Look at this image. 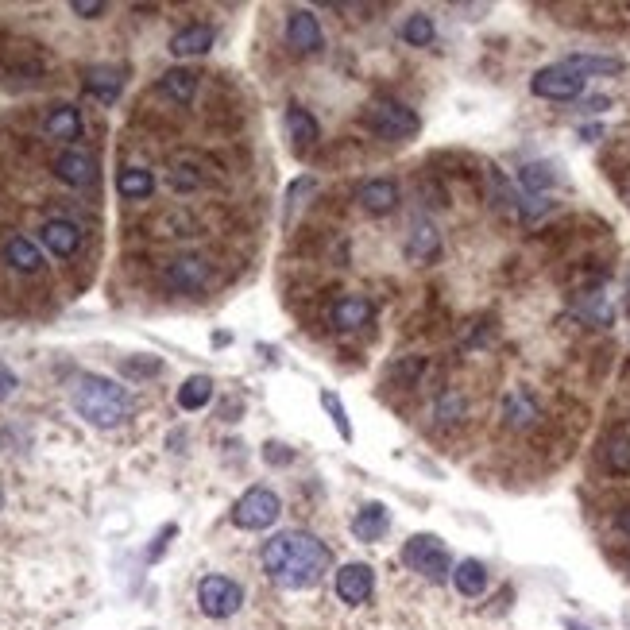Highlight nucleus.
<instances>
[{"label": "nucleus", "instance_id": "obj_1", "mask_svg": "<svg viewBox=\"0 0 630 630\" xmlns=\"http://www.w3.org/2000/svg\"><path fill=\"white\" fill-rule=\"evenodd\" d=\"M263 569L283 588H310L329 573V549L306 530H283L263 545Z\"/></svg>", "mask_w": 630, "mask_h": 630}, {"label": "nucleus", "instance_id": "obj_2", "mask_svg": "<svg viewBox=\"0 0 630 630\" xmlns=\"http://www.w3.org/2000/svg\"><path fill=\"white\" fill-rule=\"evenodd\" d=\"M70 399H74V410L86 418L89 426H101V430H113L132 414L128 391L113 379H105V375H78Z\"/></svg>", "mask_w": 630, "mask_h": 630}, {"label": "nucleus", "instance_id": "obj_3", "mask_svg": "<svg viewBox=\"0 0 630 630\" xmlns=\"http://www.w3.org/2000/svg\"><path fill=\"white\" fill-rule=\"evenodd\" d=\"M364 128L375 132L379 140H410V136H418L422 120H418L414 109H406L402 101H372L364 109Z\"/></svg>", "mask_w": 630, "mask_h": 630}, {"label": "nucleus", "instance_id": "obj_4", "mask_svg": "<svg viewBox=\"0 0 630 630\" xmlns=\"http://www.w3.org/2000/svg\"><path fill=\"white\" fill-rule=\"evenodd\" d=\"M402 561H406L414 573L433 580V584L453 573V557H449V549H445V542H441L437 534H414L410 542L402 545Z\"/></svg>", "mask_w": 630, "mask_h": 630}, {"label": "nucleus", "instance_id": "obj_5", "mask_svg": "<svg viewBox=\"0 0 630 630\" xmlns=\"http://www.w3.org/2000/svg\"><path fill=\"white\" fill-rule=\"evenodd\" d=\"M279 515H283V503L271 487H248L232 503V526H240V530H267Z\"/></svg>", "mask_w": 630, "mask_h": 630}, {"label": "nucleus", "instance_id": "obj_6", "mask_svg": "<svg viewBox=\"0 0 630 630\" xmlns=\"http://www.w3.org/2000/svg\"><path fill=\"white\" fill-rule=\"evenodd\" d=\"M244 603V588L229 576H205L198 584V607L209 619H229Z\"/></svg>", "mask_w": 630, "mask_h": 630}, {"label": "nucleus", "instance_id": "obj_7", "mask_svg": "<svg viewBox=\"0 0 630 630\" xmlns=\"http://www.w3.org/2000/svg\"><path fill=\"white\" fill-rule=\"evenodd\" d=\"M530 89H534V97H545V101H573V97L584 93V78L576 70H569L565 62H557V66L538 70L530 78Z\"/></svg>", "mask_w": 630, "mask_h": 630}, {"label": "nucleus", "instance_id": "obj_8", "mask_svg": "<svg viewBox=\"0 0 630 630\" xmlns=\"http://www.w3.org/2000/svg\"><path fill=\"white\" fill-rule=\"evenodd\" d=\"M163 283L174 294H201L209 287V263L198 256H178L163 267Z\"/></svg>", "mask_w": 630, "mask_h": 630}, {"label": "nucleus", "instance_id": "obj_9", "mask_svg": "<svg viewBox=\"0 0 630 630\" xmlns=\"http://www.w3.org/2000/svg\"><path fill=\"white\" fill-rule=\"evenodd\" d=\"M55 174H58V182H66V186H74V190H86V186L97 182V159H93L89 151L70 147V151H62L55 159Z\"/></svg>", "mask_w": 630, "mask_h": 630}, {"label": "nucleus", "instance_id": "obj_10", "mask_svg": "<svg viewBox=\"0 0 630 630\" xmlns=\"http://www.w3.org/2000/svg\"><path fill=\"white\" fill-rule=\"evenodd\" d=\"M287 43L298 55H314L321 51V24L310 8H294L287 16Z\"/></svg>", "mask_w": 630, "mask_h": 630}, {"label": "nucleus", "instance_id": "obj_11", "mask_svg": "<svg viewBox=\"0 0 630 630\" xmlns=\"http://www.w3.org/2000/svg\"><path fill=\"white\" fill-rule=\"evenodd\" d=\"M43 248L58 259H70L82 248V229H78L74 221H66V217H51V221L43 225Z\"/></svg>", "mask_w": 630, "mask_h": 630}, {"label": "nucleus", "instance_id": "obj_12", "mask_svg": "<svg viewBox=\"0 0 630 630\" xmlns=\"http://www.w3.org/2000/svg\"><path fill=\"white\" fill-rule=\"evenodd\" d=\"M372 317H375V306H372V298H364V294H341V298L333 302V325L344 329V333L364 329Z\"/></svg>", "mask_w": 630, "mask_h": 630}, {"label": "nucleus", "instance_id": "obj_13", "mask_svg": "<svg viewBox=\"0 0 630 630\" xmlns=\"http://www.w3.org/2000/svg\"><path fill=\"white\" fill-rule=\"evenodd\" d=\"M375 592V573L368 565H344L337 573V596L344 603H368Z\"/></svg>", "mask_w": 630, "mask_h": 630}, {"label": "nucleus", "instance_id": "obj_14", "mask_svg": "<svg viewBox=\"0 0 630 630\" xmlns=\"http://www.w3.org/2000/svg\"><path fill=\"white\" fill-rule=\"evenodd\" d=\"M0 259H4L12 271H20V275H35V271L43 267V252L31 244L28 236H20V232L0 244Z\"/></svg>", "mask_w": 630, "mask_h": 630}, {"label": "nucleus", "instance_id": "obj_15", "mask_svg": "<svg viewBox=\"0 0 630 630\" xmlns=\"http://www.w3.org/2000/svg\"><path fill=\"white\" fill-rule=\"evenodd\" d=\"M441 256V232L430 221H414L406 232V259L410 263H433Z\"/></svg>", "mask_w": 630, "mask_h": 630}, {"label": "nucleus", "instance_id": "obj_16", "mask_svg": "<svg viewBox=\"0 0 630 630\" xmlns=\"http://www.w3.org/2000/svg\"><path fill=\"white\" fill-rule=\"evenodd\" d=\"M356 201L368 209V213H391L395 205H399V186L391 182V178H372V182H364L360 186V194H356Z\"/></svg>", "mask_w": 630, "mask_h": 630}, {"label": "nucleus", "instance_id": "obj_17", "mask_svg": "<svg viewBox=\"0 0 630 630\" xmlns=\"http://www.w3.org/2000/svg\"><path fill=\"white\" fill-rule=\"evenodd\" d=\"M287 132H290V144H294V151L298 155H306L310 147H317V140H321V128H317V120L302 105H290L287 109Z\"/></svg>", "mask_w": 630, "mask_h": 630}, {"label": "nucleus", "instance_id": "obj_18", "mask_svg": "<svg viewBox=\"0 0 630 630\" xmlns=\"http://www.w3.org/2000/svg\"><path fill=\"white\" fill-rule=\"evenodd\" d=\"M503 422L511 426V430H526V426H534L538 422V402L530 391H507V399H503Z\"/></svg>", "mask_w": 630, "mask_h": 630}, {"label": "nucleus", "instance_id": "obj_19", "mask_svg": "<svg viewBox=\"0 0 630 630\" xmlns=\"http://www.w3.org/2000/svg\"><path fill=\"white\" fill-rule=\"evenodd\" d=\"M387 526H391V515H387V507L383 503H364L356 518H352V534L360 538V542H379L383 534H387Z\"/></svg>", "mask_w": 630, "mask_h": 630}, {"label": "nucleus", "instance_id": "obj_20", "mask_svg": "<svg viewBox=\"0 0 630 630\" xmlns=\"http://www.w3.org/2000/svg\"><path fill=\"white\" fill-rule=\"evenodd\" d=\"M213 47V28L209 24H186L182 31L171 35V55L190 58V55H205Z\"/></svg>", "mask_w": 630, "mask_h": 630}, {"label": "nucleus", "instance_id": "obj_21", "mask_svg": "<svg viewBox=\"0 0 630 630\" xmlns=\"http://www.w3.org/2000/svg\"><path fill=\"white\" fill-rule=\"evenodd\" d=\"M159 93H163L167 101H174V105H190L194 93H198V74L174 66V70H167V74L159 78Z\"/></svg>", "mask_w": 630, "mask_h": 630}, {"label": "nucleus", "instance_id": "obj_22", "mask_svg": "<svg viewBox=\"0 0 630 630\" xmlns=\"http://www.w3.org/2000/svg\"><path fill=\"white\" fill-rule=\"evenodd\" d=\"M43 132L51 140H78L82 136V113L74 105H55L43 120Z\"/></svg>", "mask_w": 630, "mask_h": 630}, {"label": "nucleus", "instance_id": "obj_23", "mask_svg": "<svg viewBox=\"0 0 630 630\" xmlns=\"http://www.w3.org/2000/svg\"><path fill=\"white\" fill-rule=\"evenodd\" d=\"M120 89H124V78H120V70H113V66H93L86 74V93L97 97V101H105V105H113L116 97H120Z\"/></svg>", "mask_w": 630, "mask_h": 630}, {"label": "nucleus", "instance_id": "obj_24", "mask_svg": "<svg viewBox=\"0 0 630 630\" xmlns=\"http://www.w3.org/2000/svg\"><path fill=\"white\" fill-rule=\"evenodd\" d=\"M116 190H120V198L144 201L155 190V174L147 171V167H124V171L116 174Z\"/></svg>", "mask_w": 630, "mask_h": 630}, {"label": "nucleus", "instance_id": "obj_25", "mask_svg": "<svg viewBox=\"0 0 630 630\" xmlns=\"http://www.w3.org/2000/svg\"><path fill=\"white\" fill-rule=\"evenodd\" d=\"M453 584H457L460 596H484V588H487L484 561H476V557H464L457 569H453Z\"/></svg>", "mask_w": 630, "mask_h": 630}, {"label": "nucleus", "instance_id": "obj_26", "mask_svg": "<svg viewBox=\"0 0 630 630\" xmlns=\"http://www.w3.org/2000/svg\"><path fill=\"white\" fill-rule=\"evenodd\" d=\"M209 399H213V379H209V375H190V379L178 387V406H182V410H201Z\"/></svg>", "mask_w": 630, "mask_h": 630}, {"label": "nucleus", "instance_id": "obj_27", "mask_svg": "<svg viewBox=\"0 0 630 630\" xmlns=\"http://www.w3.org/2000/svg\"><path fill=\"white\" fill-rule=\"evenodd\" d=\"M603 464H607L611 472L627 476L630 472V437L627 433H611V437H603Z\"/></svg>", "mask_w": 630, "mask_h": 630}, {"label": "nucleus", "instance_id": "obj_28", "mask_svg": "<svg viewBox=\"0 0 630 630\" xmlns=\"http://www.w3.org/2000/svg\"><path fill=\"white\" fill-rule=\"evenodd\" d=\"M553 182H557V174H553V167H549V163H526V167L518 171V186H522L526 194H534V198H538V194H545Z\"/></svg>", "mask_w": 630, "mask_h": 630}, {"label": "nucleus", "instance_id": "obj_29", "mask_svg": "<svg viewBox=\"0 0 630 630\" xmlns=\"http://www.w3.org/2000/svg\"><path fill=\"white\" fill-rule=\"evenodd\" d=\"M565 66L576 70L580 78L584 74H623V58H607V55H573Z\"/></svg>", "mask_w": 630, "mask_h": 630}, {"label": "nucleus", "instance_id": "obj_30", "mask_svg": "<svg viewBox=\"0 0 630 630\" xmlns=\"http://www.w3.org/2000/svg\"><path fill=\"white\" fill-rule=\"evenodd\" d=\"M167 182H171V190H178V194H190V190L205 186V174L194 163H186V159H174L171 171H167Z\"/></svg>", "mask_w": 630, "mask_h": 630}, {"label": "nucleus", "instance_id": "obj_31", "mask_svg": "<svg viewBox=\"0 0 630 630\" xmlns=\"http://www.w3.org/2000/svg\"><path fill=\"white\" fill-rule=\"evenodd\" d=\"M437 28H433V16L426 12H414V16H406V24H402V39L410 43V47H430Z\"/></svg>", "mask_w": 630, "mask_h": 630}, {"label": "nucleus", "instance_id": "obj_32", "mask_svg": "<svg viewBox=\"0 0 630 630\" xmlns=\"http://www.w3.org/2000/svg\"><path fill=\"white\" fill-rule=\"evenodd\" d=\"M422 372H426V356H402L399 364H391L387 379L399 383V387H414L422 379Z\"/></svg>", "mask_w": 630, "mask_h": 630}, {"label": "nucleus", "instance_id": "obj_33", "mask_svg": "<svg viewBox=\"0 0 630 630\" xmlns=\"http://www.w3.org/2000/svg\"><path fill=\"white\" fill-rule=\"evenodd\" d=\"M321 406H325V410H329V418L337 422V430H341L344 441H352V426H348V414H344L341 399H337L333 391H321Z\"/></svg>", "mask_w": 630, "mask_h": 630}, {"label": "nucleus", "instance_id": "obj_34", "mask_svg": "<svg viewBox=\"0 0 630 630\" xmlns=\"http://www.w3.org/2000/svg\"><path fill=\"white\" fill-rule=\"evenodd\" d=\"M580 314L588 317V321H596V325H611V306L603 302L600 290H592V294H588V302L580 306Z\"/></svg>", "mask_w": 630, "mask_h": 630}, {"label": "nucleus", "instance_id": "obj_35", "mask_svg": "<svg viewBox=\"0 0 630 630\" xmlns=\"http://www.w3.org/2000/svg\"><path fill=\"white\" fill-rule=\"evenodd\" d=\"M460 414H464V399H460L457 391H445V395H441V402H437V418H441V426L457 422Z\"/></svg>", "mask_w": 630, "mask_h": 630}, {"label": "nucleus", "instance_id": "obj_36", "mask_svg": "<svg viewBox=\"0 0 630 630\" xmlns=\"http://www.w3.org/2000/svg\"><path fill=\"white\" fill-rule=\"evenodd\" d=\"M159 225L167 229L163 236H194V221H190L186 213H167V217H163Z\"/></svg>", "mask_w": 630, "mask_h": 630}, {"label": "nucleus", "instance_id": "obj_37", "mask_svg": "<svg viewBox=\"0 0 630 630\" xmlns=\"http://www.w3.org/2000/svg\"><path fill=\"white\" fill-rule=\"evenodd\" d=\"M105 8H109L105 0H74V4H70V12H74V16H86V20L105 16Z\"/></svg>", "mask_w": 630, "mask_h": 630}, {"label": "nucleus", "instance_id": "obj_38", "mask_svg": "<svg viewBox=\"0 0 630 630\" xmlns=\"http://www.w3.org/2000/svg\"><path fill=\"white\" fill-rule=\"evenodd\" d=\"M163 372V364L159 360H124V375H159Z\"/></svg>", "mask_w": 630, "mask_h": 630}, {"label": "nucleus", "instance_id": "obj_39", "mask_svg": "<svg viewBox=\"0 0 630 630\" xmlns=\"http://www.w3.org/2000/svg\"><path fill=\"white\" fill-rule=\"evenodd\" d=\"M263 460H271V464H290V460H294V453H290L287 445L271 441V445H263Z\"/></svg>", "mask_w": 630, "mask_h": 630}, {"label": "nucleus", "instance_id": "obj_40", "mask_svg": "<svg viewBox=\"0 0 630 630\" xmlns=\"http://www.w3.org/2000/svg\"><path fill=\"white\" fill-rule=\"evenodd\" d=\"M12 391H16V375H12L8 368H4V364H0V402L8 399Z\"/></svg>", "mask_w": 630, "mask_h": 630}, {"label": "nucleus", "instance_id": "obj_41", "mask_svg": "<svg viewBox=\"0 0 630 630\" xmlns=\"http://www.w3.org/2000/svg\"><path fill=\"white\" fill-rule=\"evenodd\" d=\"M174 534H178V530H174V526H167V530H163V534H159V538H155V549H151V553H147V557H151V561H159V553H163V545L171 542Z\"/></svg>", "mask_w": 630, "mask_h": 630}, {"label": "nucleus", "instance_id": "obj_42", "mask_svg": "<svg viewBox=\"0 0 630 630\" xmlns=\"http://www.w3.org/2000/svg\"><path fill=\"white\" fill-rule=\"evenodd\" d=\"M607 105H611L607 97H588V101H584V109H588V113H600V109H607Z\"/></svg>", "mask_w": 630, "mask_h": 630}, {"label": "nucleus", "instance_id": "obj_43", "mask_svg": "<svg viewBox=\"0 0 630 630\" xmlns=\"http://www.w3.org/2000/svg\"><path fill=\"white\" fill-rule=\"evenodd\" d=\"M619 530H623V534L630 538V507H623V511H619Z\"/></svg>", "mask_w": 630, "mask_h": 630}, {"label": "nucleus", "instance_id": "obj_44", "mask_svg": "<svg viewBox=\"0 0 630 630\" xmlns=\"http://www.w3.org/2000/svg\"><path fill=\"white\" fill-rule=\"evenodd\" d=\"M569 630H584V627H576V623H569Z\"/></svg>", "mask_w": 630, "mask_h": 630}, {"label": "nucleus", "instance_id": "obj_45", "mask_svg": "<svg viewBox=\"0 0 630 630\" xmlns=\"http://www.w3.org/2000/svg\"><path fill=\"white\" fill-rule=\"evenodd\" d=\"M0 507H4V491H0Z\"/></svg>", "mask_w": 630, "mask_h": 630}, {"label": "nucleus", "instance_id": "obj_46", "mask_svg": "<svg viewBox=\"0 0 630 630\" xmlns=\"http://www.w3.org/2000/svg\"><path fill=\"white\" fill-rule=\"evenodd\" d=\"M627 310H630V298H627Z\"/></svg>", "mask_w": 630, "mask_h": 630}]
</instances>
